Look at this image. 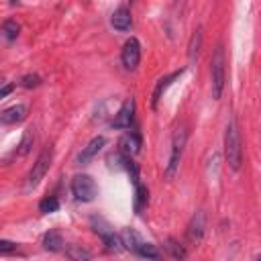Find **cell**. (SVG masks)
Segmentation results:
<instances>
[{"instance_id":"obj_13","label":"cell","mask_w":261,"mask_h":261,"mask_svg":"<svg viewBox=\"0 0 261 261\" xmlns=\"http://www.w3.org/2000/svg\"><path fill=\"white\" fill-rule=\"evenodd\" d=\"M104 145H106V139H104L102 135L94 137V139H92V141H90V143H88V145L82 149V153L77 155V161H80V163H88V161H90L94 155H98V151H100Z\"/></svg>"},{"instance_id":"obj_18","label":"cell","mask_w":261,"mask_h":261,"mask_svg":"<svg viewBox=\"0 0 261 261\" xmlns=\"http://www.w3.org/2000/svg\"><path fill=\"white\" fill-rule=\"evenodd\" d=\"M135 253H137V255H141V257H145V259H153V261H157V259L161 257L159 249H157L153 243H145V241H141V243L137 245Z\"/></svg>"},{"instance_id":"obj_19","label":"cell","mask_w":261,"mask_h":261,"mask_svg":"<svg viewBox=\"0 0 261 261\" xmlns=\"http://www.w3.org/2000/svg\"><path fill=\"white\" fill-rule=\"evenodd\" d=\"M120 241H122V247H124V249H130V251L135 253L137 245H139L143 239H141L133 228H124V230H122V234H120Z\"/></svg>"},{"instance_id":"obj_20","label":"cell","mask_w":261,"mask_h":261,"mask_svg":"<svg viewBox=\"0 0 261 261\" xmlns=\"http://www.w3.org/2000/svg\"><path fill=\"white\" fill-rule=\"evenodd\" d=\"M33 141H35V137H33V130L31 128H27L24 133H22V139H20V143H18V155L22 157V155H27L29 151H31V147H33Z\"/></svg>"},{"instance_id":"obj_5","label":"cell","mask_w":261,"mask_h":261,"mask_svg":"<svg viewBox=\"0 0 261 261\" xmlns=\"http://www.w3.org/2000/svg\"><path fill=\"white\" fill-rule=\"evenodd\" d=\"M51 159H53V149H51V147H45V149L41 151V155L37 157V161L33 163V169H31V173H29V177H27L29 188L39 186V181L45 177V173H47L49 167H51Z\"/></svg>"},{"instance_id":"obj_26","label":"cell","mask_w":261,"mask_h":261,"mask_svg":"<svg viewBox=\"0 0 261 261\" xmlns=\"http://www.w3.org/2000/svg\"><path fill=\"white\" fill-rule=\"evenodd\" d=\"M16 251V243L12 241H0V255H8Z\"/></svg>"},{"instance_id":"obj_10","label":"cell","mask_w":261,"mask_h":261,"mask_svg":"<svg viewBox=\"0 0 261 261\" xmlns=\"http://www.w3.org/2000/svg\"><path fill=\"white\" fill-rule=\"evenodd\" d=\"M27 118V106L24 104H14L6 110L0 112V124H16Z\"/></svg>"},{"instance_id":"obj_23","label":"cell","mask_w":261,"mask_h":261,"mask_svg":"<svg viewBox=\"0 0 261 261\" xmlns=\"http://www.w3.org/2000/svg\"><path fill=\"white\" fill-rule=\"evenodd\" d=\"M145 204H147V188H145V186H141V184H137V198H135V210H137V212H141Z\"/></svg>"},{"instance_id":"obj_17","label":"cell","mask_w":261,"mask_h":261,"mask_svg":"<svg viewBox=\"0 0 261 261\" xmlns=\"http://www.w3.org/2000/svg\"><path fill=\"white\" fill-rule=\"evenodd\" d=\"M65 255L69 261H92V255L82 245H65Z\"/></svg>"},{"instance_id":"obj_22","label":"cell","mask_w":261,"mask_h":261,"mask_svg":"<svg viewBox=\"0 0 261 261\" xmlns=\"http://www.w3.org/2000/svg\"><path fill=\"white\" fill-rule=\"evenodd\" d=\"M200 41H202V33H200V29L192 35V43H190V61H194L196 57H198V51H200Z\"/></svg>"},{"instance_id":"obj_6","label":"cell","mask_w":261,"mask_h":261,"mask_svg":"<svg viewBox=\"0 0 261 261\" xmlns=\"http://www.w3.org/2000/svg\"><path fill=\"white\" fill-rule=\"evenodd\" d=\"M186 130L184 128H177L175 135H173V143H171V155H169V163H167V177H173L175 171H177V165H179V159H181V153H184V145H186Z\"/></svg>"},{"instance_id":"obj_1","label":"cell","mask_w":261,"mask_h":261,"mask_svg":"<svg viewBox=\"0 0 261 261\" xmlns=\"http://www.w3.org/2000/svg\"><path fill=\"white\" fill-rule=\"evenodd\" d=\"M224 157L228 161V165L232 169L241 167L243 161V145H241V133H239V124L237 118H230L226 124V133H224Z\"/></svg>"},{"instance_id":"obj_27","label":"cell","mask_w":261,"mask_h":261,"mask_svg":"<svg viewBox=\"0 0 261 261\" xmlns=\"http://www.w3.org/2000/svg\"><path fill=\"white\" fill-rule=\"evenodd\" d=\"M12 90H14V86H12V84H6V86H2V88H0V100H2L4 96L12 94Z\"/></svg>"},{"instance_id":"obj_25","label":"cell","mask_w":261,"mask_h":261,"mask_svg":"<svg viewBox=\"0 0 261 261\" xmlns=\"http://www.w3.org/2000/svg\"><path fill=\"white\" fill-rule=\"evenodd\" d=\"M39 84H41V77L35 75V73H27V75L20 77V86L22 88H37Z\"/></svg>"},{"instance_id":"obj_12","label":"cell","mask_w":261,"mask_h":261,"mask_svg":"<svg viewBox=\"0 0 261 261\" xmlns=\"http://www.w3.org/2000/svg\"><path fill=\"white\" fill-rule=\"evenodd\" d=\"M110 22H112V27H114L116 31H128V29H130V24H133V16H130V10H128L126 6H120V8H116V10L112 12V18H110Z\"/></svg>"},{"instance_id":"obj_4","label":"cell","mask_w":261,"mask_h":261,"mask_svg":"<svg viewBox=\"0 0 261 261\" xmlns=\"http://www.w3.org/2000/svg\"><path fill=\"white\" fill-rule=\"evenodd\" d=\"M210 73H212V96L220 98L224 90V51L222 47H216L212 61H210Z\"/></svg>"},{"instance_id":"obj_8","label":"cell","mask_w":261,"mask_h":261,"mask_svg":"<svg viewBox=\"0 0 261 261\" xmlns=\"http://www.w3.org/2000/svg\"><path fill=\"white\" fill-rule=\"evenodd\" d=\"M133 114H135V100L128 98V100H124V104L120 106V110L114 114L112 128H116V130L130 128V124H133Z\"/></svg>"},{"instance_id":"obj_3","label":"cell","mask_w":261,"mask_h":261,"mask_svg":"<svg viewBox=\"0 0 261 261\" xmlns=\"http://www.w3.org/2000/svg\"><path fill=\"white\" fill-rule=\"evenodd\" d=\"M90 222H92L94 232H96V234H100V239L104 241V245H106V249H108V251H120V249H124V247H122L120 237L114 232V228H112L104 218L92 216V218H90Z\"/></svg>"},{"instance_id":"obj_7","label":"cell","mask_w":261,"mask_h":261,"mask_svg":"<svg viewBox=\"0 0 261 261\" xmlns=\"http://www.w3.org/2000/svg\"><path fill=\"white\" fill-rule=\"evenodd\" d=\"M120 59H122V65L126 69H135L141 61V45L135 37H130L124 45H122V53H120Z\"/></svg>"},{"instance_id":"obj_2","label":"cell","mask_w":261,"mask_h":261,"mask_svg":"<svg viewBox=\"0 0 261 261\" xmlns=\"http://www.w3.org/2000/svg\"><path fill=\"white\" fill-rule=\"evenodd\" d=\"M71 194L80 202H92L98 194V186L88 173H77L71 179Z\"/></svg>"},{"instance_id":"obj_11","label":"cell","mask_w":261,"mask_h":261,"mask_svg":"<svg viewBox=\"0 0 261 261\" xmlns=\"http://www.w3.org/2000/svg\"><path fill=\"white\" fill-rule=\"evenodd\" d=\"M204 228H206V218H204V212H196L188 224V239L192 243H198L204 234Z\"/></svg>"},{"instance_id":"obj_15","label":"cell","mask_w":261,"mask_h":261,"mask_svg":"<svg viewBox=\"0 0 261 261\" xmlns=\"http://www.w3.org/2000/svg\"><path fill=\"white\" fill-rule=\"evenodd\" d=\"M43 247L47 251H61L63 249V237L59 230H49L43 237Z\"/></svg>"},{"instance_id":"obj_16","label":"cell","mask_w":261,"mask_h":261,"mask_svg":"<svg viewBox=\"0 0 261 261\" xmlns=\"http://www.w3.org/2000/svg\"><path fill=\"white\" fill-rule=\"evenodd\" d=\"M179 73H181V69L157 82V86H155V92H153V98H151V106H153V108H157V102H159V98H161V94L165 92V88H167V86H169V84H171V82H173L175 77H179Z\"/></svg>"},{"instance_id":"obj_24","label":"cell","mask_w":261,"mask_h":261,"mask_svg":"<svg viewBox=\"0 0 261 261\" xmlns=\"http://www.w3.org/2000/svg\"><path fill=\"white\" fill-rule=\"evenodd\" d=\"M167 251H169L175 259H184V257H186V249H184L175 239H167Z\"/></svg>"},{"instance_id":"obj_14","label":"cell","mask_w":261,"mask_h":261,"mask_svg":"<svg viewBox=\"0 0 261 261\" xmlns=\"http://www.w3.org/2000/svg\"><path fill=\"white\" fill-rule=\"evenodd\" d=\"M18 31H20V27L16 20H12V18L4 20L0 24V43H12L18 37Z\"/></svg>"},{"instance_id":"obj_21","label":"cell","mask_w":261,"mask_h":261,"mask_svg":"<svg viewBox=\"0 0 261 261\" xmlns=\"http://www.w3.org/2000/svg\"><path fill=\"white\" fill-rule=\"evenodd\" d=\"M39 210H41L43 214L57 212V210H59V200H57L55 196H47V198H43V200L39 202Z\"/></svg>"},{"instance_id":"obj_9","label":"cell","mask_w":261,"mask_h":261,"mask_svg":"<svg viewBox=\"0 0 261 261\" xmlns=\"http://www.w3.org/2000/svg\"><path fill=\"white\" fill-rule=\"evenodd\" d=\"M118 149L122 153V157H133L141 151V137L137 133H126L122 135V139L118 141Z\"/></svg>"}]
</instances>
